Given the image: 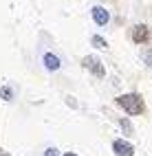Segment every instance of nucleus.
Segmentation results:
<instances>
[{"mask_svg":"<svg viewBox=\"0 0 152 156\" xmlns=\"http://www.w3.org/2000/svg\"><path fill=\"white\" fill-rule=\"evenodd\" d=\"M117 103L121 108H124L128 114H141L143 112V99H141V95H137V92H130V95H121L117 97Z\"/></svg>","mask_w":152,"mask_h":156,"instance_id":"nucleus-1","label":"nucleus"},{"mask_svg":"<svg viewBox=\"0 0 152 156\" xmlns=\"http://www.w3.org/2000/svg\"><path fill=\"white\" fill-rule=\"evenodd\" d=\"M84 66H86V68H90V70H93L97 77H104V75H106V70H104V66H101L99 57H95V55H88V57H84Z\"/></svg>","mask_w":152,"mask_h":156,"instance_id":"nucleus-2","label":"nucleus"},{"mask_svg":"<svg viewBox=\"0 0 152 156\" xmlns=\"http://www.w3.org/2000/svg\"><path fill=\"white\" fill-rule=\"evenodd\" d=\"M113 150H115L117 156H132V154H135V147H132V145L126 143V141H121V139L113 143Z\"/></svg>","mask_w":152,"mask_h":156,"instance_id":"nucleus-3","label":"nucleus"},{"mask_svg":"<svg viewBox=\"0 0 152 156\" xmlns=\"http://www.w3.org/2000/svg\"><path fill=\"white\" fill-rule=\"evenodd\" d=\"M90 13H93V20H95L99 27H106L108 20H110V13L106 11L104 7H93V11H90Z\"/></svg>","mask_w":152,"mask_h":156,"instance_id":"nucleus-4","label":"nucleus"},{"mask_svg":"<svg viewBox=\"0 0 152 156\" xmlns=\"http://www.w3.org/2000/svg\"><path fill=\"white\" fill-rule=\"evenodd\" d=\"M148 37H150L148 27H146V24H137V27H135V31H132V40H135L137 44H141V42H146Z\"/></svg>","mask_w":152,"mask_h":156,"instance_id":"nucleus-5","label":"nucleus"},{"mask_svg":"<svg viewBox=\"0 0 152 156\" xmlns=\"http://www.w3.org/2000/svg\"><path fill=\"white\" fill-rule=\"evenodd\" d=\"M44 66H46V70H60L62 62H60V57H57V55L46 53V55H44Z\"/></svg>","mask_w":152,"mask_h":156,"instance_id":"nucleus-6","label":"nucleus"},{"mask_svg":"<svg viewBox=\"0 0 152 156\" xmlns=\"http://www.w3.org/2000/svg\"><path fill=\"white\" fill-rule=\"evenodd\" d=\"M93 44H95L97 48H106V40L101 37V35H93Z\"/></svg>","mask_w":152,"mask_h":156,"instance_id":"nucleus-7","label":"nucleus"},{"mask_svg":"<svg viewBox=\"0 0 152 156\" xmlns=\"http://www.w3.org/2000/svg\"><path fill=\"white\" fill-rule=\"evenodd\" d=\"M0 97H2L5 101H11V88H0Z\"/></svg>","mask_w":152,"mask_h":156,"instance_id":"nucleus-8","label":"nucleus"},{"mask_svg":"<svg viewBox=\"0 0 152 156\" xmlns=\"http://www.w3.org/2000/svg\"><path fill=\"white\" fill-rule=\"evenodd\" d=\"M119 123H121V128H124L126 134H132V126H130V121H128V119H121Z\"/></svg>","mask_w":152,"mask_h":156,"instance_id":"nucleus-9","label":"nucleus"},{"mask_svg":"<svg viewBox=\"0 0 152 156\" xmlns=\"http://www.w3.org/2000/svg\"><path fill=\"white\" fill-rule=\"evenodd\" d=\"M143 62L152 68V48H150V51H143Z\"/></svg>","mask_w":152,"mask_h":156,"instance_id":"nucleus-10","label":"nucleus"},{"mask_svg":"<svg viewBox=\"0 0 152 156\" xmlns=\"http://www.w3.org/2000/svg\"><path fill=\"white\" fill-rule=\"evenodd\" d=\"M44 156H60V152H57L55 147H49V150L44 152Z\"/></svg>","mask_w":152,"mask_h":156,"instance_id":"nucleus-11","label":"nucleus"},{"mask_svg":"<svg viewBox=\"0 0 152 156\" xmlns=\"http://www.w3.org/2000/svg\"><path fill=\"white\" fill-rule=\"evenodd\" d=\"M62 156H77V154H73V152H68V154H62Z\"/></svg>","mask_w":152,"mask_h":156,"instance_id":"nucleus-12","label":"nucleus"}]
</instances>
